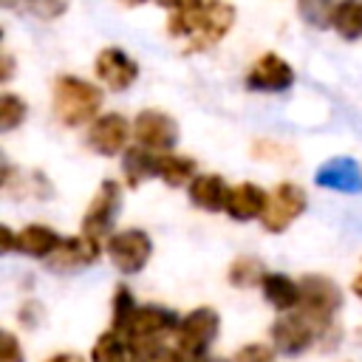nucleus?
Returning <instances> with one entry per match:
<instances>
[{
    "instance_id": "1",
    "label": "nucleus",
    "mask_w": 362,
    "mask_h": 362,
    "mask_svg": "<svg viewBox=\"0 0 362 362\" xmlns=\"http://www.w3.org/2000/svg\"><path fill=\"white\" fill-rule=\"evenodd\" d=\"M235 25V6L226 0H181L167 17V31L173 37H189L192 51L212 48Z\"/></svg>"
},
{
    "instance_id": "2",
    "label": "nucleus",
    "mask_w": 362,
    "mask_h": 362,
    "mask_svg": "<svg viewBox=\"0 0 362 362\" xmlns=\"http://www.w3.org/2000/svg\"><path fill=\"white\" fill-rule=\"evenodd\" d=\"M99 107H102V88L99 85H93L82 76H74V74L57 76V82H54V116L65 127L90 124L96 119Z\"/></svg>"
},
{
    "instance_id": "3",
    "label": "nucleus",
    "mask_w": 362,
    "mask_h": 362,
    "mask_svg": "<svg viewBox=\"0 0 362 362\" xmlns=\"http://www.w3.org/2000/svg\"><path fill=\"white\" fill-rule=\"evenodd\" d=\"M181 317L164 305H136L130 320L119 328V334L127 337L133 354H141L147 348L164 345L167 337H175Z\"/></svg>"
},
{
    "instance_id": "4",
    "label": "nucleus",
    "mask_w": 362,
    "mask_h": 362,
    "mask_svg": "<svg viewBox=\"0 0 362 362\" xmlns=\"http://www.w3.org/2000/svg\"><path fill=\"white\" fill-rule=\"evenodd\" d=\"M300 291H303V297H300V311H303L320 331L331 328L337 311L342 308V291H339V286H337L331 277H325V274H305V277L300 280Z\"/></svg>"
},
{
    "instance_id": "5",
    "label": "nucleus",
    "mask_w": 362,
    "mask_h": 362,
    "mask_svg": "<svg viewBox=\"0 0 362 362\" xmlns=\"http://www.w3.org/2000/svg\"><path fill=\"white\" fill-rule=\"evenodd\" d=\"M218 328H221V317H218L215 308H209V305L192 308V311L184 314L181 322H178L175 348H178L184 356H189V359H201V356H206L209 345L215 342Z\"/></svg>"
},
{
    "instance_id": "6",
    "label": "nucleus",
    "mask_w": 362,
    "mask_h": 362,
    "mask_svg": "<svg viewBox=\"0 0 362 362\" xmlns=\"http://www.w3.org/2000/svg\"><path fill=\"white\" fill-rule=\"evenodd\" d=\"M305 206H308L305 189L300 184H294V181H280L269 192V204H266V212H263L260 223H263L266 232L280 235L305 212Z\"/></svg>"
},
{
    "instance_id": "7",
    "label": "nucleus",
    "mask_w": 362,
    "mask_h": 362,
    "mask_svg": "<svg viewBox=\"0 0 362 362\" xmlns=\"http://www.w3.org/2000/svg\"><path fill=\"white\" fill-rule=\"evenodd\" d=\"M119 209H122V187H119V181L105 178L99 184L93 201L88 204L85 215H82V235H88L93 240L110 238V229L119 218Z\"/></svg>"
},
{
    "instance_id": "8",
    "label": "nucleus",
    "mask_w": 362,
    "mask_h": 362,
    "mask_svg": "<svg viewBox=\"0 0 362 362\" xmlns=\"http://www.w3.org/2000/svg\"><path fill=\"white\" fill-rule=\"evenodd\" d=\"M105 252H107L110 263H113L122 274H139V272L147 266L150 255H153V240H150V235H147L144 229L130 226V229L113 232V235L107 238Z\"/></svg>"
},
{
    "instance_id": "9",
    "label": "nucleus",
    "mask_w": 362,
    "mask_h": 362,
    "mask_svg": "<svg viewBox=\"0 0 362 362\" xmlns=\"http://www.w3.org/2000/svg\"><path fill=\"white\" fill-rule=\"evenodd\" d=\"M272 345L277 348V354H286V356H300L305 354L317 337H320V328L303 314V311H288V314H280L274 322H272Z\"/></svg>"
},
{
    "instance_id": "10",
    "label": "nucleus",
    "mask_w": 362,
    "mask_h": 362,
    "mask_svg": "<svg viewBox=\"0 0 362 362\" xmlns=\"http://www.w3.org/2000/svg\"><path fill=\"white\" fill-rule=\"evenodd\" d=\"M133 139L139 147L153 150V153H173L178 144V124L170 113L164 110H141L136 113L133 122Z\"/></svg>"
},
{
    "instance_id": "11",
    "label": "nucleus",
    "mask_w": 362,
    "mask_h": 362,
    "mask_svg": "<svg viewBox=\"0 0 362 362\" xmlns=\"http://www.w3.org/2000/svg\"><path fill=\"white\" fill-rule=\"evenodd\" d=\"M99 252H102L99 240H93L88 235H68V238H62L59 249L45 260V266L54 274H74V272H82V269L93 266Z\"/></svg>"
},
{
    "instance_id": "12",
    "label": "nucleus",
    "mask_w": 362,
    "mask_h": 362,
    "mask_svg": "<svg viewBox=\"0 0 362 362\" xmlns=\"http://www.w3.org/2000/svg\"><path fill=\"white\" fill-rule=\"evenodd\" d=\"M93 71L105 82V88H110L113 93L127 90L139 79V62L124 48H116V45H107V48H102L96 54Z\"/></svg>"
},
{
    "instance_id": "13",
    "label": "nucleus",
    "mask_w": 362,
    "mask_h": 362,
    "mask_svg": "<svg viewBox=\"0 0 362 362\" xmlns=\"http://www.w3.org/2000/svg\"><path fill=\"white\" fill-rule=\"evenodd\" d=\"M294 85V68L274 51L260 54V59L246 74V88L263 90V93H280Z\"/></svg>"
},
{
    "instance_id": "14",
    "label": "nucleus",
    "mask_w": 362,
    "mask_h": 362,
    "mask_svg": "<svg viewBox=\"0 0 362 362\" xmlns=\"http://www.w3.org/2000/svg\"><path fill=\"white\" fill-rule=\"evenodd\" d=\"M130 136V122L122 113H102L88 127V147L99 156H116L124 150Z\"/></svg>"
},
{
    "instance_id": "15",
    "label": "nucleus",
    "mask_w": 362,
    "mask_h": 362,
    "mask_svg": "<svg viewBox=\"0 0 362 362\" xmlns=\"http://www.w3.org/2000/svg\"><path fill=\"white\" fill-rule=\"evenodd\" d=\"M314 184L331 192H362V167L348 158V156H337L328 158L317 173H314Z\"/></svg>"
},
{
    "instance_id": "16",
    "label": "nucleus",
    "mask_w": 362,
    "mask_h": 362,
    "mask_svg": "<svg viewBox=\"0 0 362 362\" xmlns=\"http://www.w3.org/2000/svg\"><path fill=\"white\" fill-rule=\"evenodd\" d=\"M266 204H269V192H266L260 184L243 181V184L229 187L223 212H226L232 221H255V218H263Z\"/></svg>"
},
{
    "instance_id": "17",
    "label": "nucleus",
    "mask_w": 362,
    "mask_h": 362,
    "mask_svg": "<svg viewBox=\"0 0 362 362\" xmlns=\"http://www.w3.org/2000/svg\"><path fill=\"white\" fill-rule=\"evenodd\" d=\"M260 288H263L266 303H269L274 311H280V314L294 311V308L300 305V297H303L300 283H297L294 277L283 274V272H266Z\"/></svg>"
},
{
    "instance_id": "18",
    "label": "nucleus",
    "mask_w": 362,
    "mask_h": 362,
    "mask_svg": "<svg viewBox=\"0 0 362 362\" xmlns=\"http://www.w3.org/2000/svg\"><path fill=\"white\" fill-rule=\"evenodd\" d=\"M62 243V235L54 226L45 223H28L17 232V252L28 255V257H42L48 260Z\"/></svg>"
},
{
    "instance_id": "19",
    "label": "nucleus",
    "mask_w": 362,
    "mask_h": 362,
    "mask_svg": "<svg viewBox=\"0 0 362 362\" xmlns=\"http://www.w3.org/2000/svg\"><path fill=\"white\" fill-rule=\"evenodd\" d=\"M187 195L189 201L198 206V209H206V212H221L226 206V195H229V187L221 175L215 173H204V175H195L192 184L187 187Z\"/></svg>"
},
{
    "instance_id": "20",
    "label": "nucleus",
    "mask_w": 362,
    "mask_h": 362,
    "mask_svg": "<svg viewBox=\"0 0 362 362\" xmlns=\"http://www.w3.org/2000/svg\"><path fill=\"white\" fill-rule=\"evenodd\" d=\"M122 173H124L127 187H133V189L141 187L150 178H158V153L144 150L139 144L127 147L124 156H122Z\"/></svg>"
},
{
    "instance_id": "21",
    "label": "nucleus",
    "mask_w": 362,
    "mask_h": 362,
    "mask_svg": "<svg viewBox=\"0 0 362 362\" xmlns=\"http://www.w3.org/2000/svg\"><path fill=\"white\" fill-rule=\"evenodd\" d=\"M195 158L189 156H178V153H158V178L167 187H189L195 178Z\"/></svg>"
},
{
    "instance_id": "22",
    "label": "nucleus",
    "mask_w": 362,
    "mask_h": 362,
    "mask_svg": "<svg viewBox=\"0 0 362 362\" xmlns=\"http://www.w3.org/2000/svg\"><path fill=\"white\" fill-rule=\"evenodd\" d=\"M90 359L93 362H136V354L127 342L124 334L107 328L96 342H93V351H90Z\"/></svg>"
},
{
    "instance_id": "23",
    "label": "nucleus",
    "mask_w": 362,
    "mask_h": 362,
    "mask_svg": "<svg viewBox=\"0 0 362 362\" xmlns=\"http://www.w3.org/2000/svg\"><path fill=\"white\" fill-rule=\"evenodd\" d=\"M331 28L342 40H362V0H339L331 17Z\"/></svg>"
},
{
    "instance_id": "24",
    "label": "nucleus",
    "mask_w": 362,
    "mask_h": 362,
    "mask_svg": "<svg viewBox=\"0 0 362 362\" xmlns=\"http://www.w3.org/2000/svg\"><path fill=\"white\" fill-rule=\"evenodd\" d=\"M266 277V269L260 266V260L255 257H238L229 266V283L235 288H249V286H260Z\"/></svg>"
},
{
    "instance_id": "25",
    "label": "nucleus",
    "mask_w": 362,
    "mask_h": 362,
    "mask_svg": "<svg viewBox=\"0 0 362 362\" xmlns=\"http://www.w3.org/2000/svg\"><path fill=\"white\" fill-rule=\"evenodd\" d=\"M334 8H337V0H297V11L303 23H308L311 28H328Z\"/></svg>"
},
{
    "instance_id": "26",
    "label": "nucleus",
    "mask_w": 362,
    "mask_h": 362,
    "mask_svg": "<svg viewBox=\"0 0 362 362\" xmlns=\"http://www.w3.org/2000/svg\"><path fill=\"white\" fill-rule=\"evenodd\" d=\"M25 113H28V105H25L23 96H17V93H3L0 96V130L3 133L23 124Z\"/></svg>"
},
{
    "instance_id": "27",
    "label": "nucleus",
    "mask_w": 362,
    "mask_h": 362,
    "mask_svg": "<svg viewBox=\"0 0 362 362\" xmlns=\"http://www.w3.org/2000/svg\"><path fill=\"white\" fill-rule=\"evenodd\" d=\"M110 305H113L110 328H113V331H119V328L130 320V314L136 311V305H139V303H136V297L130 294V288H127V286H119V288H116V294H113V303H110Z\"/></svg>"
},
{
    "instance_id": "28",
    "label": "nucleus",
    "mask_w": 362,
    "mask_h": 362,
    "mask_svg": "<svg viewBox=\"0 0 362 362\" xmlns=\"http://www.w3.org/2000/svg\"><path fill=\"white\" fill-rule=\"evenodd\" d=\"M23 3H25V11L37 20H57L68 11L71 0H23Z\"/></svg>"
},
{
    "instance_id": "29",
    "label": "nucleus",
    "mask_w": 362,
    "mask_h": 362,
    "mask_svg": "<svg viewBox=\"0 0 362 362\" xmlns=\"http://www.w3.org/2000/svg\"><path fill=\"white\" fill-rule=\"evenodd\" d=\"M235 362H277V348L263 342H249L238 348Z\"/></svg>"
},
{
    "instance_id": "30",
    "label": "nucleus",
    "mask_w": 362,
    "mask_h": 362,
    "mask_svg": "<svg viewBox=\"0 0 362 362\" xmlns=\"http://www.w3.org/2000/svg\"><path fill=\"white\" fill-rule=\"evenodd\" d=\"M136 362H187V356L178 348L156 345V348H147V351L136 354Z\"/></svg>"
},
{
    "instance_id": "31",
    "label": "nucleus",
    "mask_w": 362,
    "mask_h": 362,
    "mask_svg": "<svg viewBox=\"0 0 362 362\" xmlns=\"http://www.w3.org/2000/svg\"><path fill=\"white\" fill-rule=\"evenodd\" d=\"M0 362H23V348H20V339H17L11 331H3Z\"/></svg>"
},
{
    "instance_id": "32",
    "label": "nucleus",
    "mask_w": 362,
    "mask_h": 362,
    "mask_svg": "<svg viewBox=\"0 0 362 362\" xmlns=\"http://www.w3.org/2000/svg\"><path fill=\"white\" fill-rule=\"evenodd\" d=\"M0 252L8 255V252H17V232L11 226H0Z\"/></svg>"
},
{
    "instance_id": "33",
    "label": "nucleus",
    "mask_w": 362,
    "mask_h": 362,
    "mask_svg": "<svg viewBox=\"0 0 362 362\" xmlns=\"http://www.w3.org/2000/svg\"><path fill=\"white\" fill-rule=\"evenodd\" d=\"M0 59H3V74H0V82H8V79H11V71H14V59H11V54H3Z\"/></svg>"
},
{
    "instance_id": "34",
    "label": "nucleus",
    "mask_w": 362,
    "mask_h": 362,
    "mask_svg": "<svg viewBox=\"0 0 362 362\" xmlns=\"http://www.w3.org/2000/svg\"><path fill=\"white\" fill-rule=\"evenodd\" d=\"M45 362H85L79 354H54V356H48Z\"/></svg>"
},
{
    "instance_id": "35",
    "label": "nucleus",
    "mask_w": 362,
    "mask_h": 362,
    "mask_svg": "<svg viewBox=\"0 0 362 362\" xmlns=\"http://www.w3.org/2000/svg\"><path fill=\"white\" fill-rule=\"evenodd\" d=\"M351 291H354V294L362 300V269H359V272H356V277L351 280Z\"/></svg>"
},
{
    "instance_id": "36",
    "label": "nucleus",
    "mask_w": 362,
    "mask_h": 362,
    "mask_svg": "<svg viewBox=\"0 0 362 362\" xmlns=\"http://www.w3.org/2000/svg\"><path fill=\"white\" fill-rule=\"evenodd\" d=\"M156 3H158V6H164V8H170V11L181 6V0H156Z\"/></svg>"
},
{
    "instance_id": "37",
    "label": "nucleus",
    "mask_w": 362,
    "mask_h": 362,
    "mask_svg": "<svg viewBox=\"0 0 362 362\" xmlns=\"http://www.w3.org/2000/svg\"><path fill=\"white\" fill-rule=\"evenodd\" d=\"M192 362H235V359H221V356H201V359H192Z\"/></svg>"
},
{
    "instance_id": "38",
    "label": "nucleus",
    "mask_w": 362,
    "mask_h": 362,
    "mask_svg": "<svg viewBox=\"0 0 362 362\" xmlns=\"http://www.w3.org/2000/svg\"><path fill=\"white\" fill-rule=\"evenodd\" d=\"M0 3H3V6H6V8H14V6H17V3H20V0H0Z\"/></svg>"
},
{
    "instance_id": "39",
    "label": "nucleus",
    "mask_w": 362,
    "mask_h": 362,
    "mask_svg": "<svg viewBox=\"0 0 362 362\" xmlns=\"http://www.w3.org/2000/svg\"><path fill=\"white\" fill-rule=\"evenodd\" d=\"M124 6H141V3H147V0H122Z\"/></svg>"
}]
</instances>
